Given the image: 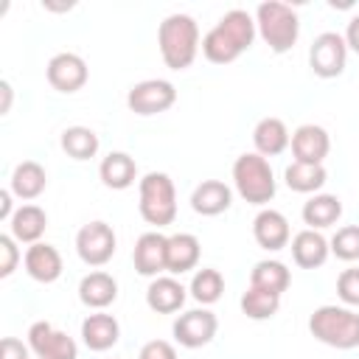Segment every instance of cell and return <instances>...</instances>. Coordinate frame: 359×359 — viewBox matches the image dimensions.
<instances>
[{"instance_id":"6","label":"cell","mask_w":359,"mask_h":359,"mask_svg":"<svg viewBox=\"0 0 359 359\" xmlns=\"http://www.w3.org/2000/svg\"><path fill=\"white\" fill-rule=\"evenodd\" d=\"M233 185L238 191V196L250 205L264 208L266 202H272L275 196V174L266 157H261L258 151H244L236 157L233 163Z\"/></svg>"},{"instance_id":"11","label":"cell","mask_w":359,"mask_h":359,"mask_svg":"<svg viewBox=\"0 0 359 359\" xmlns=\"http://www.w3.org/2000/svg\"><path fill=\"white\" fill-rule=\"evenodd\" d=\"M171 331H174V339L182 345V348H202V345H208L213 337H216V331H219V320H216V314L210 311V309H191V311H185V314H180L177 320H174V325H171Z\"/></svg>"},{"instance_id":"29","label":"cell","mask_w":359,"mask_h":359,"mask_svg":"<svg viewBox=\"0 0 359 359\" xmlns=\"http://www.w3.org/2000/svg\"><path fill=\"white\" fill-rule=\"evenodd\" d=\"M283 180H286L289 191H294V194H317L328 180V171H325V165H306V163L292 160V165H286V171H283Z\"/></svg>"},{"instance_id":"4","label":"cell","mask_w":359,"mask_h":359,"mask_svg":"<svg viewBox=\"0 0 359 359\" xmlns=\"http://www.w3.org/2000/svg\"><path fill=\"white\" fill-rule=\"evenodd\" d=\"M137 210L143 222L160 227H168L177 219V188L174 180L163 171H149L143 180H137Z\"/></svg>"},{"instance_id":"27","label":"cell","mask_w":359,"mask_h":359,"mask_svg":"<svg viewBox=\"0 0 359 359\" xmlns=\"http://www.w3.org/2000/svg\"><path fill=\"white\" fill-rule=\"evenodd\" d=\"M300 216H303V222L309 224V230H325V227H331V224L339 222V216H342V202H339V196H334V194H314V196L303 205Z\"/></svg>"},{"instance_id":"19","label":"cell","mask_w":359,"mask_h":359,"mask_svg":"<svg viewBox=\"0 0 359 359\" xmlns=\"http://www.w3.org/2000/svg\"><path fill=\"white\" fill-rule=\"evenodd\" d=\"M81 339L90 351L101 353V351H109L118 345L121 339V325L112 314L107 311H95V314H87L84 323H81Z\"/></svg>"},{"instance_id":"26","label":"cell","mask_w":359,"mask_h":359,"mask_svg":"<svg viewBox=\"0 0 359 359\" xmlns=\"http://www.w3.org/2000/svg\"><path fill=\"white\" fill-rule=\"evenodd\" d=\"M98 177L107 188L112 191H126L129 185H135L137 180V163L135 157H129L126 151H109L101 165H98Z\"/></svg>"},{"instance_id":"13","label":"cell","mask_w":359,"mask_h":359,"mask_svg":"<svg viewBox=\"0 0 359 359\" xmlns=\"http://www.w3.org/2000/svg\"><path fill=\"white\" fill-rule=\"evenodd\" d=\"M292 154L294 163H306V165H323V160L331 151V137L323 126L317 123H303L292 132Z\"/></svg>"},{"instance_id":"33","label":"cell","mask_w":359,"mask_h":359,"mask_svg":"<svg viewBox=\"0 0 359 359\" xmlns=\"http://www.w3.org/2000/svg\"><path fill=\"white\" fill-rule=\"evenodd\" d=\"M331 255H337L339 261H359V224H345L339 227L331 241Z\"/></svg>"},{"instance_id":"8","label":"cell","mask_w":359,"mask_h":359,"mask_svg":"<svg viewBox=\"0 0 359 359\" xmlns=\"http://www.w3.org/2000/svg\"><path fill=\"white\" fill-rule=\"evenodd\" d=\"M177 104V87L165 79H146V81H137L129 93H126V107L135 112V115H160L165 109H171Z\"/></svg>"},{"instance_id":"1","label":"cell","mask_w":359,"mask_h":359,"mask_svg":"<svg viewBox=\"0 0 359 359\" xmlns=\"http://www.w3.org/2000/svg\"><path fill=\"white\" fill-rule=\"evenodd\" d=\"M255 17L244 8H233L202 36V56L213 65H230L255 42Z\"/></svg>"},{"instance_id":"34","label":"cell","mask_w":359,"mask_h":359,"mask_svg":"<svg viewBox=\"0 0 359 359\" xmlns=\"http://www.w3.org/2000/svg\"><path fill=\"white\" fill-rule=\"evenodd\" d=\"M337 294L348 309H359V266L342 269L337 278Z\"/></svg>"},{"instance_id":"41","label":"cell","mask_w":359,"mask_h":359,"mask_svg":"<svg viewBox=\"0 0 359 359\" xmlns=\"http://www.w3.org/2000/svg\"><path fill=\"white\" fill-rule=\"evenodd\" d=\"M36 359H39V356H36Z\"/></svg>"},{"instance_id":"35","label":"cell","mask_w":359,"mask_h":359,"mask_svg":"<svg viewBox=\"0 0 359 359\" xmlns=\"http://www.w3.org/2000/svg\"><path fill=\"white\" fill-rule=\"evenodd\" d=\"M17 264H20V247L11 233H3L0 236V278L14 275Z\"/></svg>"},{"instance_id":"30","label":"cell","mask_w":359,"mask_h":359,"mask_svg":"<svg viewBox=\"0 0 359 359\" xmlns=\"http://www.w3.org/2000/svg\"><path fill=\"white\" fill-rule=\"evenodd\" d=\"M238 306H241V314L250 317V320H269L280 309V294L258 289V286H247V292L241 294Z\"/></svg>"},{"instance_id":"24","label":"cell","mask_w":359,"mask_h":359,"mask_svg":"<svg viewBox=\"0 0 359 359\" xmlns=\"http://www.w3.org/2000/svg\"><path fill=\"white\" fill-rule=\"evenodd\" d=\"M8 188H11V194L17 199L31 202V199H36L48 188V174H45V168L36 160H22V163L14 165L11 180H8Z\"/></svg>"},{"instance_id":"2","label":"cell","mask_w":359,"mask_h":359,"mask_svg":"<svg viewBox=\"0 0 359 359\" xmlns=\"http://www.w3.org/2000/svg\"><path fill=\"white\" fill-rule=\"evenodd\" d=\"M157 48L171 70H185L194 65L202 42H199V25L191 14H168L157 28Z\"/></svg>"},{"instance_id":"18","label":"cell","mask_w":359,"mask_h":359,"mask_svg":"<svg viewBox=\"0 0 359 359\" xmlns=\"http://www.w3.org/2000/svg\"><path fill=\"white\" fill-rule=\"evenodd\" d=\"M185 297H188V289L171 278V275H160V278H151L149 289H146V306L157 314H174L185 306Z\"/></svg>"},{"instance_id":"20","label":"cell","mask_w":359,"mask_h":359,"mask_svg":"<svg viewBox=\"0 0 359 359\" xmlns=\"http://www.w3.org/2000/svg\"><path fill=\"white\" fill-rule=\"evenodd\" d=\"M202 258V244L194 233H174L168 236V250H165V269L171 275H182L199 266Z\"/></svg>"},{"instance_id":"10","label":"cell","mask_w":359,"mask_h":359,"mask_svg":"<svg viewBox=\"0 0 359 359\" xmlns=\"http://www.w3.org/2000/svg\"><path fill=\"white\" fill-rule=\"evenodd\" d=\"M28 348L39 359H79V345L65 331L53 328L48 320H36L28 328Z\"/></svg>"},{"instance_id":"25","label":"cell","mask_w":359,"mask_h":359,"mask_svg":"<svg viewBox=\"0 0 359 359\" xmlns=\"http://www.w3.org/2000/svg\"><path fill=\"white\" fill-rule=\"evenodd\" d=\"M252 143H255V151L261 154V157H275V154H280V151H286L289 149V143H292V135H289V129H286V123L280 121V118H261L258 123H255V129H252Z\"/></svg>"},{"instance_id":"22","label":"cell","mask_w":359,"mask_h":359,"mask_svg":"<svg viewBox=\"0 0 359 359\" xmlns=\"http://www.w3.org/2000/svg\"><path fill=\"white\" fill-rule=\"evenodd\" d=\"M233 205V191L222 180H202L191 194V208L199 216H219Z\"/></svg>"},{"instance_id":"39","label":"cell","mask_w":359,"mask_h":359,"mask_svg":"<svg viewBox=\"0 0 359 359\" xmlns=\"http://www.w3.org/2000/svg\"><path fill=\"white\" fill-rule=\"evenodd\" d=\"M11 199H14L11 188H3V191H0V219H3V222H11V216H14V210H17Z\"/></svg>"},{"instance_id":"5","label":"cell","mask_w":359,"mask_h":359,"mask_svg":"<svg viewBox=\"0 0 359 359\" xmlns=\"http://www.w3.org/2000/svg\"><path fill=\"white\" fill-rule=\"evenodd\" d=\"M255 28L272 53H286L297 45L300 17L292 6L278 3V0H266L255 8Z\"/></svg>"},{"instance_id":"3","label":"cell","mask_w":359,"mask_h":359,"mask_svg":"<svg viewBox=\"0 0 359 359\" xmlns=\"http://www.w3.org/2000/svg\"><path fill=\"white\" fill-rule=\"evenodd\" d=\"M309 331L317 342L337 348V351H353L359 348V314L348 306H320L309 317Z\"/></svg>"},{"instance_id":"31","label":"cell","mask_w":359,"mask_h":359,"mask_svg":"<svg viewBox=\"0 0 359 359\" xmlns=\"http://www.w3.org/2000/svg\"><path fill=\"white\" fill-rule=\"evenodd\" d=\"M62 149H65V154L67 157H73V160H90V157H95L98 154V135L90 129V126H67L65 132H62Z\"/></svg>"},{"instance_id":"14","label":"cell","mask_w":359,"mask_h":359,"mask_svg":"<svg viewBox=\"0 0 359 359\" xmlns=\"http://www.w3.org/2000/svg\"><path fill=\"white\" fill-rule=\"evenodd\" d=\"M252 238L266 252H278V250L289 247V241H292L289 219L280 210H275V208L258 210V216L252 219Z\"/></svg>"},{"instance_id":"9","label":"cell","mask_w":359,"mask_h":359,"mask_svg":"<svg viewBox=\"0 0 359 359\" xmlns=\"http://www.w3.org/2000/svg\"><path fill=\"white\" fill-rule=\"evenodd\" d=\"M118 247L115 230L107 222H87L79 233H76V252L87 266H104L112 261Z\"/></svg>"},{"instance_id":"38","label":"cell","mask_w":359,"mask_h":359,"mask_svg":"<svg viewBox=\"0 0 359 359\" xmlns=\"http://www.w3.org/2000/svg\"><path fill=\"white\" fill-rule=\"evenodd\" d=\"M345 45L353 53H359V14H353L351 22H348V28H345Z\"/></svg>"},{"instance_id":"28","label":"cell","mask_w":359,"mask_h":359,"mask_svg":"<svg viewBox=\"0 0 359 359\" xmlns=\"http://www.w3.org/2000/svg\"><path fill=\"white\" fill-rule=\"evenodd\" d=\"M292 283V272L286 269V264L275 261V258H264L252 266L250 272V286H258V289H266V292H275V294H283Z\"/></svg>"},{"instance_id":"23","label":"cell","mask_w":359,"mask_h":359,"mask_svg":"<svg viewBox=\"0 0 359 359\" xmlns=\"http://www.w3.org/2000/svg\"><path fill=\"white\" fill-rule=\"evenodd\" d=\"M45 227H48V213L39 208V205H20L8 222V233L14 236L17 244H36L42 236H45Z\"/></svg>"},{"instance_id":"21","label":"cell","mask_w":359,"mask_h":359,"mask_svg":"<svg viewBox=\"0 0 359 359\" xmlns=\"http://www.w3.org/2000/svg\"><path fill=\"white\" fill-rule=\"evenodd\" d=\"M79 300L87 309L104 311L107 306H112L118 300V280L109 272L95 269V272H90V275L81 278V283H79Z\"/></svg>"},{"instance_id":"36","label":"cell","mask_w":359,"mask_h":359,"mask_svg":"<svg viewBox=\"0 0 359 359\" xmlns=\"http://www.w3.org/2000/svg\"><path fill=\"white\" fill-rule=\"evenodd\" d=\"M137 359H177V348L171 342H165V339H149L140 348Z\"/></svg>"},{"instance_id":"17","label":"cell","mask_w":359,"mask_h":359,"mask_svg":"<svg viewBox=\"0 0 359 359\" xmlns=\"http://www.w3.org/2000/svg\"><path fill=\"white\" fill-rule=\"evenodd\" d=\"M292 261L300 266V269H317L328 261L331 255V247H328V238L320 233V230H300L297 236H292Z\"/></svg>"},{"instance_id":"16","label":"cell","mask_w":359,"mask_h":359,"mask_svg":"<svg viewBox=\"0 0 359 359\" xmlns=\"http://www.w3.org/2000/svg\"><path fill=\"white\" fill-rule=\"evenodd\" d=\"M22 266L28 272V278H34L36 283H53L62 275V255L53 244L36 241L25 250L22 255Z\"/></svg>"},{"instance_id":"7","label":"cell","mask_w":359,"mask_h":359,"mask_svg":"<svg viewBox=\"0 0 359 359\" xmlns=\"http://www.w3.org/2000/svg\"><path fill=\"white\" fill-rule=\"evenodd\" d=\"M345 62H348V45H345L342 34L323 31L320 36H314V42L309 48V67L314 76L337 79V76H342Z\"/></svg>"},{"instance_id":"37","label":"cell","mask_w":359,"mask_h":359,"mask_svg":"<svg viewBox=\"0 0 359 359\" xmlns=\"http://www.w3.org/2000/svg\"><path fill=\"white\" fill-rule=\"evenodd\" d=\"M28 351H31V348H28L22 339H17V337H6V339L0 342V359H31Z\"/></svg>"},{"instance_id":"12","label":"cell","mask_w":359,"mask_h":359,"mask_svg":"<svg viewBox=\"0 0 359 359\" xmlns=\"http://www.w3.org/2000/svg\"><path fill=\"white\" fill-rule=\"evenodd\" d=\"M45 76H48V84L53 90H59V93H79L87 84L90 70H87V62L79 53L62 50V53L50 56V62L45 67Z\"/></svg>"},{"instance_id":"32","label":"cell","mask_w":359,"mask_h":359,"mask_svg":"<svg viewBox=\"0 0 359 359\" xmlns=\"http://www.w3.org/2000/svg\"><path fill=\"white\" fill-rule=\"evenodd\" d=\"M188 292H191V297H194L196 303H202V306H213V303L222 297V292H224V278H222L219 269L202 266V269L194 272Z\"/></svg>"},{"instance_id":"15","label":"cell","mask_w":359,"mask_h":359,"mask_svg":"<svg viewBox=\"0 0 359 359\" xmlns=\"http://www.w3.org/2000/svg\"><path fill=\"white\" fill-rule=\"evenodd\" d=\"M165 250H168V236H163L160 230L143 233L132 250V261H135L137 275L160 278V272H168L165 269Z\"/></svg>"},{"instance_id":"40","label":"cell","mask_w":359,"mask_h":359,"mask_svg":"<svg viewBox=\"0 0 359 359\" xmlns=\"http://www.w3.org/2000/svg\"><path fill=\"white\" fill-rule=\"evenodd\" d=\"M0 93H3V104H0V115H6L11 109V84L0 81Z\"/></svg>"}]
</instances>
